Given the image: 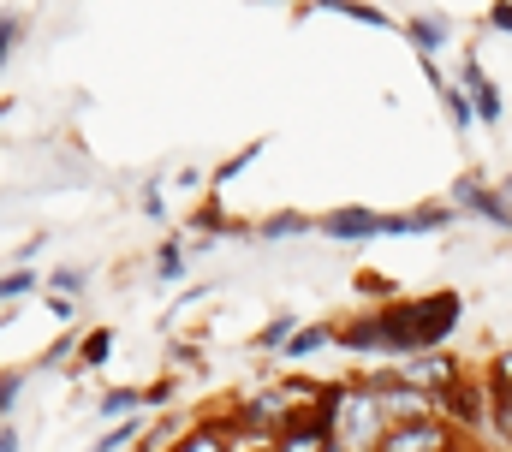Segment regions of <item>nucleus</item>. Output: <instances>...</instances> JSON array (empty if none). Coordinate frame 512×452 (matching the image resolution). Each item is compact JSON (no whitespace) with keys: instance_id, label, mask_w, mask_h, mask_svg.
<instances>
[{"instance_id":"26","label":"nucleus","mask_w":512,"mask_h":452,"mask_svg":"<svg viewBox=\"0 0 512 452\" xmlns=\"http://www.w3.org/2000/svg\"><path fill=\"white\" fill-rule=\"evenodd\" d=\"M179 452H227V441H221L215 429H197L191 441H179Z\"/></svg>"},{"instance_id":"20","label":"nucleus","mask_w":512,"mask_h":452,"mask_svg":"<svg viewBox=\"0 0 512 452\" xmlns=\"http://www.w3.org/2000/svg\"><path fill=\"white\" fill-rule=\"evenodd\" d=\"M191 226H197L203 238H215V232H245V226H233V221H227V209H221L215 197H209V203H203V209L191 215Z\"/></svg>"},{"instance_id":"8","label":"nucleus","mask_w":512,"mask_h":452,"mask_svg":"<svg viewBox=\"0 0 512 452\" xmlns=\"http://www.w3.org/2000/svg\"><path fill=\"white\" fill-rule=\"evenodd\" d=\"M459 84H465V96L477 102V125H501V90L489 84V72H483L471 54L459 60Z\"/></svg>"},{"instance_id":"7","label":"nucleus","mask_w":512,"mask_h":452,"mask_svg":"<svg viewBox=\"0 0 512 452\" xmlns=\"http://www.w3.org/2000/svg\"><path fill=\"white\" fill-rule=\"evenodd\" d=\"M340 351H352V357H387V328L376 310H364V316H352V322H340Z\"/></svg>"},{"instance_id":"22","label":"nucleus","mask_w":512,"mask_h":452,"mask_svg":"<svg viewBox=\"0 0 512 452\" xmlns=\"http://www.w3.org/2000/svg\"><path fill=\"white\" fill-rule=\"evenodd\" d=\"M18 42H24V18H18V12H6V18H0V54L12 60V54H18Z\"/></svg>"},{"instance_id":"25","label":"nucleus","mask_w":512,"mask_h":452,"mask_svg":"<svg viewBox=\"0 0 512 452\" xmlns=\"http://www.w3.org/2000/svg\"><path fill=\"white\" fill-rule=\"evenodd\" d=\"M48 286H54L60 298H78V292H84V268H60V274H54Z\"/></svg>"},{"instance_id":"30","label":"nucleus","mask_w":512,"mask_h":452,"mask_svg":"<svg viewBox=\"0 0 512 452\" xmlns=\"http://www.w3.org/2000/svg\"><path fill=\"white\" fill-rule=\"evenodd\" d=\"M0 452H18V423H12V417L0 423Z\"/></svg>"},{"instance_id":"4","label":"nucleus","mask_w":512,"mask_h":452,"mask_svg":"<svg viewBox=\"0 0 512 452\" xmlns=\"http://www.w3.org/2000/svg\"><path fill=\"white\" fill-rule=\"evenodd\" d=\"M382 452H459V429H453L441 411H429V417L393 423L387 441H382Z\"/></svg>"},{"instance_id":"19","label":"nucleus","mask_w":512,"mask_h":452,"mask_svg":"<svg viewBox=\"0 0 512 452\" xmlns=\"http://www.w3.org/2000/svg\"><path fill=\"white\" fill-rule=\"evenodd\" d=\"M108 351H114V334H108V328H90V334L78 339V363H84V369H102Z\"/></svg>"},{"instance_id":"15","label":"nucleus","mask_w":512,"mask_h":452,"mask_svg":"<svg viewBox=\"0 0 512 452\" xmlns=\"http://www.w3.org/2000/svg\"><path fill=\"white\" fill-rule=\"evenodd\" d=\"M310 6H328V12H340V18H358V24H376V30H399L382 6H370V0H310Z\"/></svg>"},{"instance_id":"6","label":"nucleus","mask_w":512,"mask_h":452,"mask_svg":"<svg viewBox=\"0 0 512 452\" xmlns=\"http://www.w3.org/2000/svg\"><path fill=\"white\" fill-rule=\"evenodd\" d=\"M316 232L322 238H340V244H370V238H387V215L382 209H334V215H316Z\"/></svg>"},{"instance_id":"11","label":"nucleus","mask_w":512,"mask_h":452,"mask_svg":"<svg viewBox=\"0 0 512 452\" xmlns=\"http://www.w3.org/2000/svg\"><path fill=\"white\" fill-rule=\"evenodd\" d=\"M328 345H340V328H334V322H310V328L292 334V345H286L280 357H286V363H310V357L328 351Z\"/></svg>"},{"instance_id":"27","label":"nucleus","mask_w":512,"mask_h":452,"mask_svg":"<svg viewBox=\"0 0 512 452\" xmlns=\"http://www.w3.org/2000/svg\"><path fill=\"white\" fill-rule=\"evenodd\" d=\"M143 215H149V221H167V203H161V179H149V185H143Z\"/></svg>"},{"instance_id":"28","label":"nucleus","mask_w":512,"mask_h":452,"mask_svg":"<svg viewBox=\"0 0 512 452\" xmlns=\"http://www.w3.org/2000/svg\"><path fill=\"white\" fill-rule=\"evenodd\" d=\"M18 387H24V375H18V369H6V381H0V411H6V417L18 411Z\"/></svg>"},{"instance_id":"2","label":"nucleus","mask_w":512,"mask_h":452,"mask_svg":"<svg viewBox=\"0 0 512 452\" xmlns=\"http://www.w3.org/2000/svg\"><path fill=\"white\" fill-rule=\"evenodd\" d=\"M387 411L382 399H376V387L358 375V381H346V387H334V441L346 452H382L387 441Z\"/></svg>"},{"instance_id":"16","label":"nucleus","mask_w":512,"mask_h":452,"mask_svg":"<svg viewBox=\"0 0 512 452\" xmlns=\"http://www.w3.org/2000/svg\"><path fill=\"white\" fill-rule=\"evenodd\" d=\"M435 96H441V108L453 119V131H471V125H477V102L465 96V84H447V90H435Z\"/></svg>"},{"instance_id":"1","label":"nucleus","mask_w":512,"mask_h":452,"mask_svg":"<svg viewBox=\"0 0 512 452\" xmlns=\"http://www.w3.org/2000/svg\"><path fill=\"white\" fill-rule=\"evenodd\" d=\"M387 328V357H417V351H441L459 316H465V298L459 292H429V298H399L376 310Z\"/></svg>"},{"instance_id":"14","label":"nucleus","mask_w":512,"mask_h":452,"mask_svg":"<svg viewBox=\"0 0 512 452\" xmlns=\"http://www.w3.org/2000/svg\"><path fill=\"white\" fill-rule=\"evenodd\" d=\"M137 405H149V393H143V387H108L96 411H102L108 423H126V417H137Z\"/></svg>"},{"instance_id":"9","label":"nucleus","mask_w":512,"mask_h":452,"mask_svg":"<svg viewBox=\"0 0 512 452\" xmlns=\"http://www.w3.org/2000/svg\"><path fill=\"white\" fill-rule=\"evenodd\" d=\"M459 221L453 203H423V209H405V215H387V238H417V232H441V226Z\"/></svg>"},{"instance_id":"13","label":"nucleus","mask_w":512,"mask_h":452,"mask_svg":"<svg viewBox=\"0 0 512 452\" xmlns=\"http://www.w3.org/2000/svg\"><path fill=\"white\" fill-rule=\"evenodd\" d=\"M262 244H274V238H304V232H316V221L310 215H298V209H280V215H268V221L251 226Z\"/></svg>"},{"instance_id":"23","label":"nucleus","mask_w":512,"mask_h":452,"mask_svg":"<svg viewBox=\"0 0 512 452\" xmlns=\"http://www.w3.org/2000/svg\"><path fill=\"white\" fill-rule=\"evenodd\" d=\"M131 441H137V423H131V417H126V423H120V429H108V435H102V441H96V452H126Z\"/></svg>"},{"instance_id":"10","label":"nucleus","mask_w":512,"mask_h":452,"mask_svg":"<svg viewBox=\"0 0 512 452\" xmlns=\"http://www.w3.org/2000/svg\"><path fill=\"white\" fill-rule=\"evenodd\" d=\"M399 30H405V42H411V48H417L423 60H435V54H441V48L453 42V30H447V18H429V12H423V18H405Z\"/></svg>"},{"instance_id":"12","label":"nucleus","mask_w":512,"mask_h":452,"mask_svg":"<svg viewBox=\"0 0 512 452\" xmlns=\"http://www.w3.org/2000/svg\"><path fill=\"white\" fill-rule=\"evenodd\" d=\"M328 441H334V429H328V423H316V411H310L304 423H292V429L274 441V452H328Z\"/></svg>"},{"instance_id":"24","label":"nucleus","mask_w":512,"mask_h":452,"mask_svg":"<svg viewBox=\"0 0 512 452\" xmlns=\"http://www.w3.org/2000/svg\"><path fill=\"white\" fill-rule=\"evenodd\" d=\"M251 155H262V143H245V149H239V155H233L227 167H215V191H221V185H227L233 173H245V161H251Z\"/></svg>"},{"instance_id":"31","label":"nucleus","mask_w":512,"mask_h":452,"mask_svg":"<svg viewBox=\"0 0 512 452\" xmlns=\"http://www.w3.org/2000/svg\"><path fill=\"white\" fill-rule=\"evenodd\" d=\"M501 191H507V197H512V173H507V179H501Z\"/></svg>"},{"instance_id":"21","label":"nucleus","mask_w":512,"mask_h":452,"mask_svg":"<svg viewBox=\"0 0 512 452\" xmlns=\"http://www.w3.org/2000/svg\"><path fill=\"white\" fill-rule=\"evenodd\" d=\"M30 292H36V274H30V268H12V274H6V286H0V298H6V304H18V298H30Z\"/></svg>"},{"instance_id":"29","label":"nucleus","mask_w":512,"mask_h":452,"mask_svg":"<svg viewBox=\"0 0 512 452\" xmlns=\"http://www.w3.org/2000/svg\"><path fill=\"white\" fill-rule=\"evenodd\" d=\"M489 30L512 36V0H495V6H489Z\"/></svg>"},{"instance_id":"5","label":"nucleus","mask_w":512,"mask_h":452,"mask_svg":"<svg viewBox=\"0 0 512 452\" xmlns=\"http://www.w3.org/2000/svg\"><path fill=\"white\" fill-rule=\"evenodd\" d=\"M447 203H453L459 215H477V221L512 232V197H507V191H495V185H483V173H459Z\"/></svg>"},{"instance_id":"3","label":"nucleus","mask_w":512,"mask_h":452,"mask_svg":"<svg viewBox=\"0 0 512 452\" xmlns=\"http://www.w3.org/2000/svg\"><path fill=\"white\" fill-rule=\"evenodd\" d=\"M441 417H447L453 429H465V435H477V429H495V393H489V381H477V375H459V381L441 393Z\"/></svg>"},{"instance_id":"17","label":"nucleus","mask_w":512,"mask_h":452,"mask_svg":"<svg viewBox=\"0 0 512 452\" xmlns=\"http://www.w3.org/2000/svg\"><path fill=\"white\" fill-rule=\"evenodd\" d=\"M185 274H191V268H185V250H179V244L167 238V244L155 250V280H161V286H179Z\"/></svg>"},{"instance_id":"18","label":"nucleus","mask_w":512,"mask_h":452,"mask_svg":"<svg viewBox=\"0 0 512 452\" xmlns=\"http://www.w3.org/2000/svg\"><path fill=\"white\" fill-rule=\"evenodd\" d=\"M292 334H298V316H292V310H280V316L256 334V351H286V345H292Z\"/></svg>"}]
</instances>
